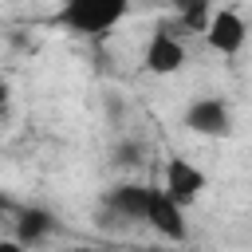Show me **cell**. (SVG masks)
<instances>
[{
	"label": "cell",
	"mask_w": 252,
	"mask_h": 252,
	"mask_svg": "<svg viewBox=\"0 0 252 252\" xmlns=\"http://www.w3.org/2000/svg\"><path fill=\"white\" fill-rule=\"evenodd\" d=\"M205 185H209L205 169H201V165H193L189 158L173 154V158L165 161V173H161V189H165V193H169L177 205H193V201L205 193Z\"/></svg>",
	"instance_id": "cell-4"
},
{
	"label": "cell",
	"mask_w": 252,
	"mask_h": 252,
	"mask_svg": "<svg viewBox=\"0 0 252 252\" xmlns=\"http://www.w3.org/2000/svg\"><path fill=\"white\" fill-rule=\"evenodd\" d=\"M12 232H16V240L24 248H35L55 232V217L47 209H39V205H20L16 217H12Z\"/></svg>",
	"instance_id": "cell-8"
},
{
	"label": "cell",
	"mask_w": 252,
	"mask_h": 252,
	"mask_svg": "<svg viewBox=\"0 0 252 252\" xmlns=\"http://www.w3.org/2000/svg\"><path fill=\"white\" fill-rule=\"evenodd\" d=\"M118 161H126V165H138L142 158H138V146L130 142V146H118Z\"/></svg>",
	"instance_id": "cell-10"
},
{
	"label": "cell",
	"mask_w": 252,
	"mask_h": 252,
	"mask_svg": "<svg viewBox=\"0 0 252 252\" xmlns=\"http://www.w3.org/2000/svg\"><path fill=\"white\" fill-rule=\"evenodd\" d=\"M173 12L185 32H205L213 16V0H173Z\"/></svg>",
	"instance_id": "cell-9"
},
{
	"label": "cell",
	"mask_w": 252,
	"mask_h": 252,
	"mask_svg": "<svg viewBox=\"0 0 252 252\" xmlns=\"http://www.w3.org/2000/svg\"><path fill=\"white\" fill-rule=\"evenodd\" d=\"M8 98H12V87L0 79V118H4V110H8Z\"/></svg>",
	"instance_id": "cell-13"
},
{
	"label": "cell",
	"mask_w": 252,
	"mask_h": 252,
	"mask_svg": "<svg viewBox=\"0 0 252 252\" xmlns=\"http://www.w3.org/2000/svg\"><path fill=\"white\" fill-rule=\"evenodd\" d=\"M146 224H150L158 236L173 240V244H181V240L189 236V224H185V205H177V201H173L165 189H150Z\"/></svg>",
	"instance_id": "cell-7"
},
{
	"label": "cell",
	"mask_w": 252,
	"mask_h": 252,
	"mask_svg": "<svg viewBox=\"0 0 252 252\" xmlns=\"http://www.w3.org/2000/svg\"><path fill=\"white\" fill-rule=\"evenodd\" d=\"M0 252H24V244H20L16 236H4V240H0Z\"/></svg>",
	"instance_id": "cell-12"
},
{
	"label": "cell",
	"mask_w": 252,
	"mask_h": 252,
	"mask_svg": "<svg viewBox=\"0 0 252 252\" xmlns=\"http://www.w3.org/2000/svg\"><path fill=\"white\" fill-rule=\"evenodd\" d=\"M185 126L201 138H228L232 134V110L224 98L217 94H205V98H193L189 110H185Z\"/></svg>",
	"instance_id": "cell-3"
},
{
	"label": "cell",
	"mask_w": 252,
	"mask_h": 252,
	"mask_svg": "<svg viewBox=\"0 0 252 252\" xmlns=\"http://www.w3.org/2000/svg\"><path fill=\"white\" fill-rule=\"evenodd\" d=\"M16 209H20V205H16L8 193H0V220H12V217H16Z\"/></svg>",
	"instance_id": "cell-11"
},
{
	"label": "cell",
	"mask_w": 252,
	"mask_h": 252,
	"mask_svg": "<svg viewBox=\"0 0 252 252\" xmlns=\"http://www.w3.org/2000/svg\"><path fill=\"white\" fill-rule=\"evenodd\" d=\"M142 67L150 75H173L185 67V43H181V32L173 28H158L146 43V55H142Z\"/></svg>",
	"instance_id": "cell-5"
},
{
	"label": "cell",
	"mask_w": 252,
	"mask_h": 252,
	"mask_svg": "<svg viewBox=\"0 0 252 252\" xmlns=\"http://www.w3.org/2000/svg\"><path fill=\"white\" fill-rule=\"evenodd\" d=\"M130 12V0H63L59 8V24L71 32V35H83V39H102L110 35Z\"/></svg>",
	"instance_id": "cell-1"
},
{
	"label": "cell",
	"mask_w": 252,
	"mask_h": 252,
	"mask_svg": "<svg viewBox=\"0 0 252 252\" xmlns=\"http://www.w3.org/2000/svg\"><path fill=\"white\" fill-rule=\"evenodd\" d=\"M201 35H205V43H209L217 55H240L244 43H248V24H244V16L232 12V8H213L209 28H205Z\"/></svg>",
	"instance_id": "cell-2"
},
{
	"label": "cell",
	"mask_w": 252,
	"mask_h": 252,
	"mask_svg": "<svg viewBox=\"0 0 252 252\" xmlns=\"http://www.w3.org/2000/svg\"><path fill=\"white\" fill-rule=\"evenodd\" d=\"M102 209L110 217H118L122 224H146V209H150V185H138V181H122V185H110L102 193Z\"/></svg>",
	"instance_id": "cell-6"
}]
</instances>
